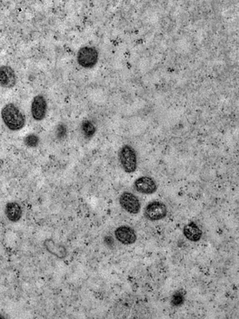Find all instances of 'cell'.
<instances>
[{
    "label": "cell",
    "mask_w": 239,
    "mask_h": 319,
    "mask_svg": "<svg viewBox=\"0 0 239 319\" xmlns=\"http://www.w3.org/2000/svg\"><path fill=\"white\" fill-rule=\"evenodd\" d=\"M120 204L124 210L132 214H138L141 210V203L134 194L125 192L120 198Z\"/></svg>",
    "instance_id": "cell-5"
},
{
    "label": "cell",
    "mask_w": 239,
    "mask_h": 319,
    "mask_svg": "<svg viewBox=\"0 0 239 319\" xmlns=\"http://www.w3.org/2000/svg\"><path fill=\"white\" fill-rule=\"evenodd\" d=\"M3 122L11 131L22 129L26 123V118L19 109L12 103L6 105L2 109Z\"/></svg>",
    "instance_id": "cell-1"
},
{
    "label": "cell",
    "mask_w": 239,
    "mask_h": 319,
    "mask_svg": "<svg viewBox=\"0 0 239 319\" xmlns=\"http://www.w3.org/2000/svg\"><path fill=\"white\" fill-rule=\"evenodd\" d=\"M67 133L66 128L63 125H60V126L58 128L57 134L59 137H63L66 136Z\"/></svg>",
    "instance_id": "cell-16"
},
{
    "label": "cell",
    "mask_w": 239,
    "mask_h": 319,
    "mask_svg": "<svg viewBox=\"0 0 239 319\" xmlns=\"http://www.w3.org/2000/svg\"><path fill=\"white\" fill-rule=\"evenodd\" d=\"M184 236L191 242H196L201 239L202 234L201 230L194 222L186 225L183 230Z\"/></svg>",
    "instance_id": "cell-11"
},
{
    "label": "cell",
    "mask_w": 239,
    "mask_h": 319,
    "mask_svg": "<svg viewBox=\"0 0 239 319\" xmlns=\"http://www.w3.org/2000/svg\"><path fill=\"white\" fill-rule=\"evenodd\" d=\"M184 301V295L181 292H177L173 295L172 299V304L174 306H180Z\"/></svg>",
    "instance_id": "cell-15"
},
{
    "label": "cell",
    "mask_w": 239,
    "mask_h": 319,
    "mask_svg": "<svg viewBox=\"0 0 239 319\" xmlns=\"http://www.w3.org/2000/svg\"><path fill=\"white\" fill-rule=\"evenodd\" d=\"M81 130L83 136L86 138H91L94 136L97 129L91 121L86 120L83 121L81 124Z\"/></svg>",
    "instance_id": "cell-13"
},
{
    "label": "cell",
    "mask_w": 239,
    "mask_h": 319,
    "mask_svg": "<svg viewBox=\"0 0 239 319\" xmlns=\"http://www.w3.org/2000/svg\"><path fill=\"white\" fill-rule=\"evenodd\" d=\"M47 109V103L45 97L37 95L33 98L31 105V114L34 120L40 121L44 120Z\"/></svg>",
    "instance_id": "cell-6"
},
{
    "label": "cell",
    "mask_w": 239,
    "mask_h": 319,
    "mask_svg": "<svg viewBox=\"0 0 239 319\" xmlns=\"http://www.w3.org/2000/svg\"><path fill=\"white\" fill-rule=\"evenodd\" d=\"M45 248L52 255L60 258H66L67 252L63 246L55 243L54 241L51 239L46 240L45 243Z\"/></svg>",
    "instance_id": "cell-12"
},
{
    "label": "cell",
    "mask_w": 239,
    "mask_h": 319,
    "mask_svg": "<svg viewBox=\"0 0 239 319\" xmlns=\"http://www.w3.org/2000/svg\"><path fill=\"white\" fill-rule=\"evenodd\" d=\"M134 186L138 193L144 195H151L157 190L156 181L153 178L147 176H143L136 179Z\"/></svg>",
    "instance_id": "cell-7"
},
{
    "label": "cell",
    "mask_w": 239,
    "mask_h": 319,
    "mask_svg": "<svg viewBox=\"0 0 239 319\" xmlns=\"http://www.w3.org/2000/svg\"><path fill=\"white\" fill-rule=\"evenodd\" d=\"M5 213L9 221L16 223L22 217L23 211L18 203L11 202L6 205Z\"/></svg>",
    "instance_id": "cell-10"
},
{
    "label": "cell",
    "mask_w": 239,
    "mask_h": 319,
    "mask_svg": "<svg viewBox=\"0 0 239 319\" xmlns=\"http://www.w3.org/2000/svg\"><path fill=\"white\" fill-rule=\"evenodd\" d=\"M119 159L121 166L127 173H133L137 168V156L135 150L130 145H125L120 149Z\"/></svg>",
    "instance_id": "cell-2"
},
{
    "label": "cell",
    "mask_w": 239,
    "mask_h": 319,
    "mask_svg": "<svg viewBox=\"0 0 239 319\" xmlns=\"http://www.w3.org/2000/svg\"><path fill=\"white\" fill-rule=\"evenodd\" d=\"M77 62L80 66L85 68H92L97 63L98 52L93 47H85L80 49L77 56Z\"/></svg>",
    "instance_id": "cell-3"
},
{
    "label": "cell",
    "mask_w": 239,
    "mask_h": 319,
    "mask_svg": "<svg viewBox=\"0 0 239 319\" xmlns=\"http://www.w3.org/2000/svg\"><path fill=\"white\" fill-rule=\"evenodd\" d=\"M39 138L38 136L34 134H30L27 136L24 139V143L30 148H35L39 145Z\"/></svg>",
    "instance_id": "cell-14"
},
{
    "label": "cell",
    "mask_w": 239,
    "mask_h": 319,
    "mask_svg": "<svg viewBox=\"0 0 239 319\" xmlns=\"http://www.w3.org/2000/svg\"><path fill=\"white\" fill-rule=\"evenodd\" d=\"M16 83V76L13 69L7 65L0 67V86L4 88L10 89Z\"/></svg>",
    "instance_id": "cell-9"
},
{
    "label": "cell",
    "mask_w": 239,
    "mask_h": 319,
    "mask_svg": "<svg viewBox=\"0 0 239 319\" xmlns=\"http://www.w3.org/2000/svg\"><path fill=\"white\" fill-rule=\"evenodd\" d=\"M115 236L117 239L124 245L133 244L136 240V235L134 230L128 226L118 228L115 231Z\"/></svg>",
    "instance_id": "cell-8"
},
{
    "label": "cell",
    "mask_w": 239,
    "mask_h": 319,
    "mask_svg": "<svg viewBox=\"0 0 239 319\" xmlns=\"http://www.w3.org/2000/svg\"><path fill=\"white\" fill-rule=\"evenodd\" d=\"M166 205L160 201L150 202L145 208L144 211L145 218L152 221L162 220L166 216Z\"/></svg>",
    "instance_id": "cell-4"
}]
</instances>
